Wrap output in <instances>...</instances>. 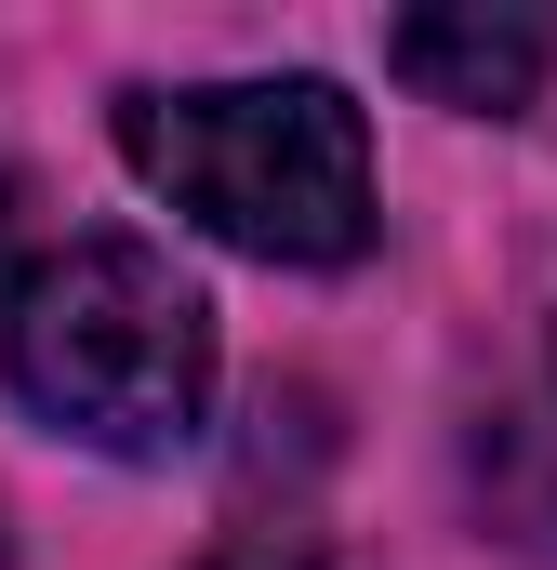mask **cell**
<instances>
[{"label": "cell", "mask_w": 557, "mask_h": 570, "mask_svg": "<svg viewBox=\"0 0 557 570\" xmlns=\"http://www.w3.org/2000/svg\"><path fill=\"white\" fill-rule=\"evenodd\" d=\"M385 67L412 80L424 107L518 120V107L545 94V67H557V13H491V0H465V13H399V27H385Z\"/></svg>", "instance_id": "obj_3"}, {"label": "cell", "mask_w": 557, "mask_h": 570, "mask_svg": "<svg viewBox=\"0 0 557 570\" xmlns=\"http://www.w3.org/2000/svg\"><path fill=\"white\" fill-rule=\"evenodd\" d=\"M120 159L199 239H226L253 266H359L372 253V120L305 67L120 94Z\"/></svg>", "instance_id": "obj_2"}, {"label": "cell", "mask_w": 557, "mask_h": 570, "mask_svg": "<svg viewBox=\"0 0 557 570\" xmlns=\"http://www.w3.org/2000/svg\"><path fill=\"white\" fill-rule=\"evenodd\" d=\"M0 372L53 438L107 464H173L213 412V305L159 239H67L0 305Z\"/></svg>", "instance_id": "obj_1"}, {"label": "cell", "mask_w": 557, "mask_h": 570, "mask_svg": "<svg viewBox=\"0 0 557 570\" xmlns=\"http://www.w3.org/2000/svg\"><path fill=\"white\" fill-rule=\"evenodd\" d=\"M0 570H13V518H0Z\"/></svg>", "instance_id": "obj_6"}, {"label": "cell", "mask_w": 557, "mask_h": 570, "mask_svg": "<svg viewBox=\"0 0 557 570\" xmlns=\"http://www.w3.org/2000/svg\"><path fill=\"white\" fill-rule=\"evenodd\" d=\"M0 199H13V186H0Z\"/></svg>", "instance_id": "obj_7"}, {"label": "cell", "mask_w": 557, "mask_h": 570, "mask_svg": "<svg viewBox=\"0 0 557 570\" xmlns=\"http://www.w3.org/2000/svg\"><path fill=\"white\" fill-rule=\"evenodd\" d=\"M199 570H345V558H332L319 531H240L226 558H199Z\"/></svg>", "instance_id": "obj_5"}, {"label": "cell", "mask_w": 557, "mask_h": 570, "mask_svg": "<svg viewBox=\"0 0 557 570\" xmlns=\"http://www.w3.org/2000/svg\"><path fill=\"white\" fill-rule=\"evenodd\" d=\"M478 491H491V518H505L518 544L557 558V345L491 399V425H478Z\"/></svg>", "instance_id": "obj_4"}]
</instances>
